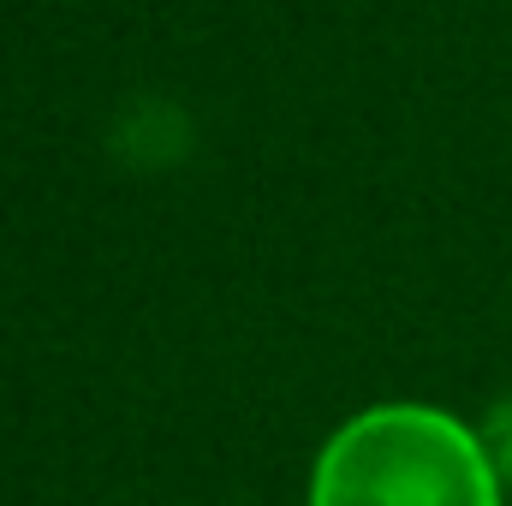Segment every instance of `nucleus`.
Masks as SVG:
<instances>
[{"mask_svg":"<svg viewBox=\"0 0 512 506\" xmlns=\"http://www.w3.org/2000/svg\"><path fill=\"white\" fill-rule=\"evenodd\" d=\"M310 506H501L483 435L435 405H376L334 429Z\"/></svg>","mask_w":512,"mask_h":506,"instance_id":"1","label":"nucleus"},{"mask_svg":"<svg viewBox=\"0 0 512 506\" xmlns=\"http://www.w3.org/2000/svg\"><path fill=\"white\" fill-rule=\"evenodd\" d=\"M483 453H489V465H495V477L512 483V393L489 411V423H483Z\"/></svg>","mask_w":512,"mask_h":506,"instance_id":"2","label":"nucleus"}]
</instances>
